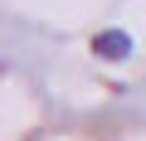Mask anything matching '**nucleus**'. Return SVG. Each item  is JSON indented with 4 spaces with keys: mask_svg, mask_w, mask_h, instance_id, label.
<instances>
[{
    "mask_svg": "<svg viewBox=\"0 0 146 141\" xmlns=\"http://www.w3.org/2000/svg\"><path fill=\"white\" fill-rule=\"evenodd\" d=\"M93 54L122 63V58H131V34L127 29H102V34H93Z\"/></svg>",
    "mask_w": 146,
    "mask_h": 141,
    "instance_id": "f257e3e1",
    "label": "nucleus"
}]
</instances>
